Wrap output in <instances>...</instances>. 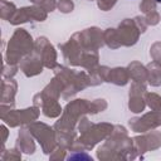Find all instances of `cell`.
<instances>
[{"label": "cell", "mask_w": 161, "mask_h": 161, "mask_svg": "<svg viewBox=\"0 0 161 161\" xmlns=\"http://www.w3.org/2000/svg\"><path fill=\"white\" fill-rule=\"evenodd\" d=\"M156 1H157V3H161V0H156Z\"/></svg>", "instance_id": "cell-1"}]
</instances>
